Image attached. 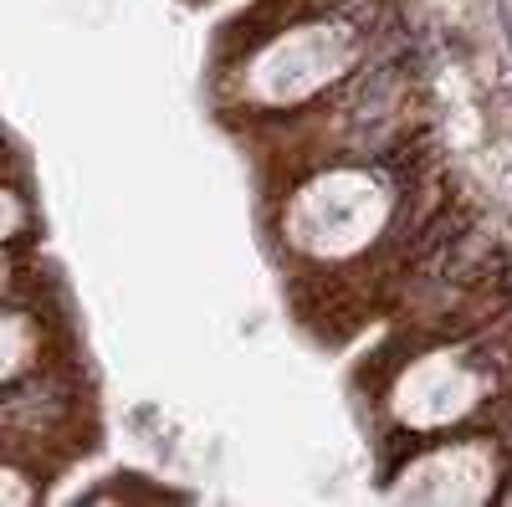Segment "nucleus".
Masks as SVG:
<instances>
[{
    "mask_svg": "<svg viewBox=\"0 0 512 507\" xmlns=\"http://www.w3.org/2000/svg\"><path fill=\"white\" fill-rule=\"evenodd\" d=\"M400 190L374 164H323L282 200V246L303 267H349L395 226Z\"/></svg>",
    "mask_w": 512,
    "mask_h": 507,
    "instance_id": "1",
    "label": "nucleus"
},
{
    "mask_svg": "<svg viewBox=\"0 0 512 507\" xmlns=\"http://www.w3.org/2000/svg\"><path fill=\"white\" fill-rule=\"evenodd\" d=\"M364 57V26L349 16H303L251 41L236 62V98L251 113H292L338 88Z\"/></svg>",
    "mask_w": 512,
    "mask_h": 507,
    "instance_id": "2",
    "label": "nucleus"
},
{
    "mask_svg": "<svg viewBox=\"0 0 512 507\" xmlns=\"http://www.w3.org/2000/svg\"><path fill=\"white\" fill-rule=\"evenodd\" d=\"M390 415L410 436H441L492 400V369L472 349H425L390 385Z\"/></svg>",
    "mask_w": 512,
    "mask_h": 507,
    "instance_id": "3",
    "label": "nucleus"
},
{
    "mask_svg": "<svg viewBox=\"0 0 512 507\" xmlns=\"http://www.w3.org/2000/svg\"><path fill=\"white\" fill-rule=\"evenodd\" d=\"M502 482V451L492 436H466L410 456L400 477L390 482L395 502H492Z\"/></svg>",
    "mask_w": 512,
    "mask_h": 507,
    "instance_id": "4",
    "label": "nucleus"
},
{
    "mask_svg": "<svg viewBox=\"0 0 512 507\" xmlns=\"http://www.w3.org/2000/svg\"><path fill=\"white\" fill-rule=\"evenodd\" d=\"M41 354V328L31 313H0V385L21 379Z\"/></svg>",
    "mask_w": 512,
    "mask_h": 507,
    "instance_id": "5",
    "label": "nucleus"
},
{
    "mask_svg": "<svg viewBox=\"0 0 512 507\" xmlns=\"http://www.w3.org/2000/svg\"><path fill=\"white\" fill-rule=\"evenodd\" d=\"M26 221H31L26 200H21L11 185H0V241H16V236L26 231Z\"/></svg>",
    "mask_w": 512,
    "mask_h": 507,
    "instance_id": "6",
    "label": "nucleus"
},
{
    "mask_svg": "<svg viewBox=\"0 0 512 507\" xmlns=\"http://www.w3.org/2000/svg\"><path fill=\"white\" fill-rule=\"evenodd\" d=\"M31 497H36V487H31V482H21V472L0 467V502H31Z\"/></svg>",
    "mask_w": 512,
    "mask_h": 507,
    "instance_id": "7",
    "label": "nucleus"
},
{
    "mask_svg": "<svg viewBox=\"0 0 512 507\" xmlns=\"http://www.w3.org/2000/svg\"><path fill=\"white\" fill-rule=\"evenodd\" d=\"M6 282H11V267H6V257H0V292H6Z\"/></svg>",
    "mask_w": 512,
    "mask_h": 507,
    "instance_id": "8",
    "label": "nucleus"
}]
</instances>
